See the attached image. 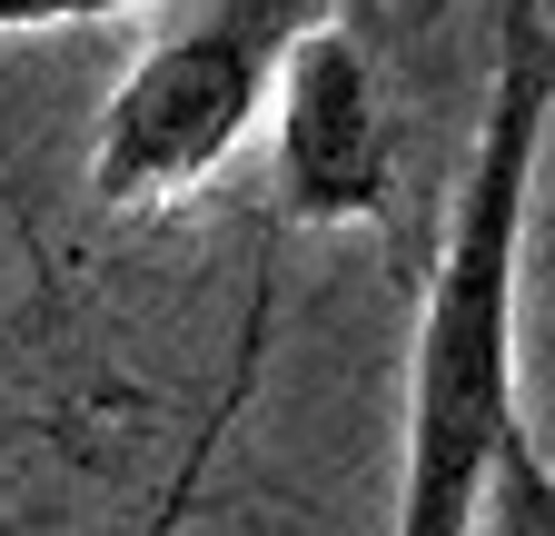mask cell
Wrapping results in <instances>:
<instances>
[{
	"mask_svg": "<svg viewBox=\"0 0 555 536\" xmlns=\"http://www.w3.org/2000/svg\"><path fill=\"white\" fill-rule=\"evenodd\" d=\"M555 140V0H496L476 150L447 199L427 258V308L406 348V437H397V516L387 536H476V487L516 397V298H526V219Z\"/></svg>",
	"mask_w": 555,
	"mask_h": 536,
	"instance_id": "cell-1",
	"label": "cell"
},
{
	"mask_svg": "<svg viewBox=\"0 0 555 536\" xmlns=\"http://www.w3.org/2000/svg\"><path fill=\"white\" fill-rule=\"evenodd\" d=\"M347 0H169L150 50L119 71L100 140H90V199L119 219L169 209L198 179H219L238 140L268 119L288 50L337 21Z\"/></svg>",
	"mask_w": 555,
	"mask_h": 536,
	"instance_id": "cell-2",
	"label": "cell"
},
{
	"mask_svg": "<svg viewBox=\"0 0 555 536\" xmlns=\"http://www.w3.org/2000/svg\"><path fill=\"white\" fill-rule=\"evenodd\" d=\"M268 110H278V209L298 229H358L397 199L387 80H377V50L358 40L347 11L288 50Z\"/></svg>",
	"mask_w": 555,
	"mask_h": 536,
	"instance_id": "cell-3",
	"label": "cell"
},
{
	"mask_svg": "<svg viewBox=\"0 0 555 536\" xmlns=\"http://www.w3.org/2000/svg\"><path fill=\"white\" fill-rule=\"evenodd\" d=\"M268 318H278V289H268V268H258V279H248V308H238V348H229V378H219V397H208V418L189 427V447H179V467H169L159 507L139 516L129 536H189V516H198V497H208V467H219L229 427L248 418V397H258V368H268Z\"/></svg>",
	"mask_w": 555,
	"mask_h": 536,
	"instance_id": "cell-4",
	"label": "cell"
},
{
	"mask_svg": "<svg viewBox=\"0 0 555 536\" xmlns=\"http://www.w3.org/2000/svg\"><path fill=\"white\" fill-rule=\"evenodd\" d=\"M476 536H555V457L535 447V427H506L476 487Z\"/></svg>",
	"mask_w": 555,
	"mask_h": 536,
	"instance_id": "cell-5",
	"label": "cell"
},
{
	"mask_svg": "<svg viewBox=\"0 0 555 536\" xmlns=\"http://www.w3.org/2000/svg\"><path fill=\"white\" fill-rule=\"evenodd\" d=\"M109 11H129V0H0V30H80Z\"/></svg>",
	"mask_w": 555,
	"mask_h": 536,
	"instance_id": "cell-6",
	"label": "cell"
}]
</instances>
